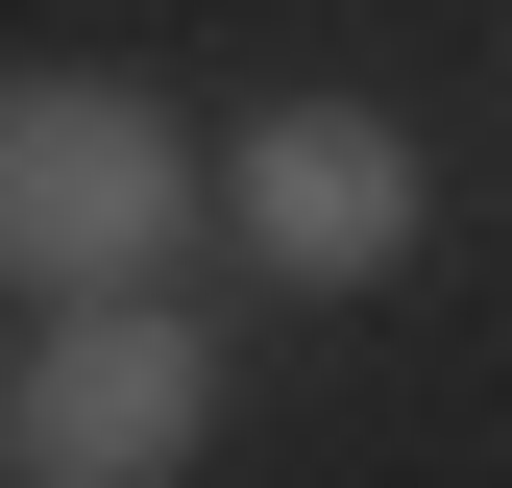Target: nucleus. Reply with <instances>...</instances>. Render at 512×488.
<instances>
[{"mask_svg":"<svg viewBox=\"0 0 512 488\" xmlns=\"http://www.w3.org/2000/svg\"><path fill=\"white\" fill-rule=\"evenodd\" d=\"M220 220L269 244L293 293H366V269H415V147H391L366 98H269V122L220 147Z\"/></svg>","mask_w":512,"mask_h":488,"instance_id":"3","label":"nucleus"},{"mask_svg":"<svg viewBox=\"0 0 512 488\" xmlns=\"http://www.w3.org/2000/svg\"><path fill=\"white\" fill-rule=\"evenodd\" d=\"M196 415H220V342L171 293H49V342L0 366V464L25 488H171Z\"/></svg>","mask_w":512,"mask_h":488,"instance_id":"2","label":"nucleus"},{"mask_svg":"<svg viewBox=\"0 0 512 488\" xmlns=\"http://www.w3.org/2000/svg\"><path fill=\"white\" fill-rule=\"evenodd\" d=\"M196 147L122 74H0V293H171Z\"/></svg>","mask_w":512,"mask_h":488,"instance_id":"1","label":"nucleus"}]
</instances>
